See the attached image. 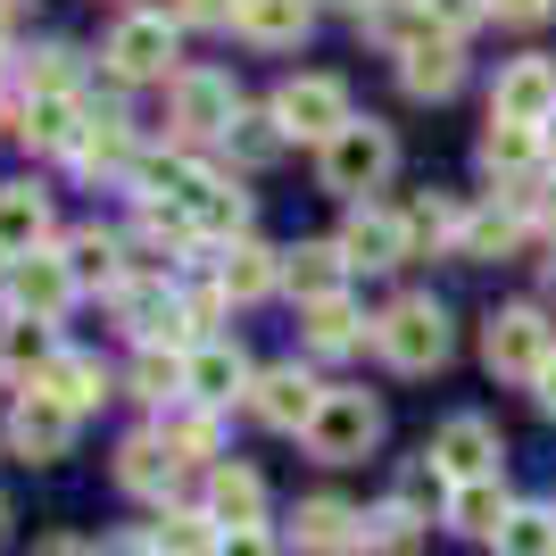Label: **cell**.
Wrapping results in <instances>:
<instances>
[{"mask_svg": "<svg viewBox=\"0 0 556 556\" xmlns=\"http://www.w3.org/2000/svg\"><path fill=\"white\" fill-rule=\"evenodd\" d=\"M374 349H382L399 374H432L448 357V316L432 300H391L382 325H374Z\"/></svg>", "mask_w": 556, "mask_h": 556, "instance_id": "cell-1", "label": "cell"}, {"mask_svg": "<svg viewBox=\"0 0 556 556\" xmlns=\"http://www.w3.org/2000/svg\"><path fill=\"white\" fill-rule=\"evenodd\" d=\"M275 125L291 141H341L357 116H349V92H341V75H291L275 92Z\"/></svg>", "mask_w": 556, "mask_h": 556, "instance_id": "cell-2", "label": "cell"}, {"mask_svg": "<svg viewBox=\"0 0 556 556\" xmlns=\"http://www.w3.org/2000/svg\"><path fill=\"white\" fill-rule=\"evenodd\" d=\"M482 357L490 374H515V382H540V366L556 357V325L540 316V307H498L482 332Z\"/></svg>", "mask_w": 556, "mask_h": 556, "instance_id": "cell-3", "label": "cell"}, {"mask_svg": "<svg viewBox=\"0 0 556 556\" xmlns=\"http://www.w3.org/2000/svg\"><path fill=\"white\" fill-rule=\"evenodd\" d=\"M300 441L325 465H349V457H366V448L382 441V407H374L366 391H325V407H316V424H307Z\"/></svg>", "mask_w": 556, "mask_h": 556, "instance_id": "cell-4", "label": "cell"}, {"mask_svg": "<svg viewBox=\"0 0 556 556\" xmlns=\"http://www.w3.org/2000/svg\"><path fill=\"white\" fill-rule=\"evenodd\" d=\"M391 166H399V141H391V125H374V116H357L341 141H325V184L332 191H374Z\"/></svg>", "mask_w": 556, "mask_h": 556, "instance_id": "cell-5", "label": "cell"}, {"mask_svg": "<svg viewBox=\"0 0 556 556\" xmlns=\"http://www.w3.org/2000/svg\"><path fill=\"white\" fill-rule=\"evenodd\" d=\"M232 125H241V100H232L225 75H208V67L175 75V134L184 141H216V134L232 141Z\"/></svg>", "mask_w": 556, "mask_h": 556, "instance_id": "cell-6", "label": "cell"}, {"mask_svg": "<svg viewBox=\"0 0 556 556\" xmlns=\"http://www.w3.org/2000/svg\"><path fill=\"white\" fill-rule=\"evenodd\" d=\"M490 116H498V125H532V134H548V125H556V67H548V59H515V67L498 75V92H490Z\"/></svg>", "mask_w": 556, "mask_h": 556, "instance_id": "cell-7", "label": "cell"}, {"mask_svg": "<svg viewBox=\"0 0 556 556\" xmlns=\"http://www.w3.org/2000/svg\"><path fill=\"white\" fill-rule=\"evenodd\" d=\"M316 407H325V391H316L300 366H275V374H257V382H250V416L275 424V432H307Z\"/></svg>", "mask_w": 556, "mask_h": 556, "instance_id": "cell-8", "label": "cell"}, {"mask_svg": "<svg viewBox=\"0 0 556 556\" xmlns=\"http://www.w3.org/2000/svg\"><path fill=\"white\" fill-rule=\"evenodd\" d=\"M109 67L125 84H150V75L175 67V17H125L109 34Z\"/></svg>", "mask_w": 556, "mask_h": 556, "instance_id": "cell-9", "label": "cell"}, {"mask_svg": "<svg viewBox=\"0 0 556 556\" xmlns=\"http://www.w3.org/2000/svg\"><path fill=\"white\" fill-rule=\"evenodd\" d=\"M116 307H125V325L141 332V341L150 349H175V357H184L191 341H200V332L184 325V300H175V291H166V282H125V291H116Z\"/></svg>", "mask_w": 556, "mask_h": 556, "instance_id": "cell-10", "label": "cell"}, {"mask_svg": "<svg viewBox=\"0 0 556 556\" xmlns=\"http://www.w3.org/2000/svg\"><path fill=\"white\" fill-rule=\"evenodd\" d=\"M9 307H17V316H34V325H50V316H59V307L75 300V275H67V257H17V266H9Z\"/></svg>", "mask_w": 556, "mask_h": 556, "instance_id": "cell-11", "label": "cell"}, {"mask_svg": "<svg viewBox=\"0 0 556 556\" xmlns=\"http://www.w3.org/2000/svg\"><path fill=\"white\" fill-rule=\"evenodd\" d=\"M67 441H75V416H67L50 391H25L17 416H9V448H17V457H34V465H50V457H67Z\"/></svg>", "mask_w": 556, "mask_h": 556, "instance_id": "cell-12", "label": "cell"}, {"mask_svg": "<svg viewBox=\"0 0 556 556\" xmlns=\"http://www.w3.org/2000/svg\"><path fill=\"white\" fill-rule=\"evenodd\" d=\"M432 465H441L448 482H498V432H490L482 416L441 424V441H432Z\"/></svg>", "mask_w": 556, "mask_h": 556, "instance_id": "cell-13", "label": "cell"}, {"mask_svg": "<svg viewBox=\"0 0 556 556\" xmlns=\"http://www.w3.org/2000/svg\"><path fill=\"white\" fill-rule=\"evenodd\" d=\"M84 125H92V109H84L75 92H42V100H25V109H17V141H25V150H75Z\"/></svg>", "mask_w": 556, "mask_h": 556, "instance_id": "cell-14", "label": "cell"}, {"mask_svg": "<svg viewBox=\"0 0 556 556\" xmlns=\"http://www.w3.org/2000/svg\"><path fill=\"white\" fill-rule=\"evenodd\" d=\"M341 257L349 266H399V257H407V225H399L391 208H349Z\"/></svg>", "mask_w": 556, "mask_h": 556, "instance_id": "cell-15", "label": "cell"}, {"mask_svg": "<svg viewBox=\"0 0 556 556\" xmlns=\"http://www.w3.org/2000/svg\"><path fill=\"white\" fill-rule=\"evenodd\" d=\"M184 391L200 399V407H225L232 391H250V366H241V349H225V341H200L184 357Z\"/></svg>", "mask_w": 556, "mask_h": 556, "instance_id": "cell-16", "label": "cell"}, {"mask_svg": "<svg viewBox=\"0 0 556 556\" xmlns=\"http://www.w3.org/2000/svg\"><path fill=\"white\" fill-rule=\"evenodd\" d=\"M357 25H366L374 42H391L399 59H407V50H424V42H441V17H432V0H374Z\"/></svg>", "mask_w": 556, "mask_h": 556, "instance_id": "cell-17", "label": "cell"}, {"mask_svg": "<svg viewBox=\"0 0 556 556\" xmlns=\"http://www.w3.org/2000/svg\"><path fill=\"white\" fill-rule=\"evenodd\" d=\"M34 391H50L67 416H92L100 399H109V374H100V357H75V349H59V357L42 366V382H34Z\"/></svg>", "mask_w": 556, "mask_h": 556, "instance_id": "cell-18", "label": "cell"}, {"mask_svg": "<svg viewBox=\"0 0 556 556\" xmlns=\"http://www.w3.org/2000/svg\"><path fill=\"white\" fill-rule=\"evenodd\" d=\"M341 275H349L341 241H300V250L282 257V282L300 291V307H316V300H341Z\"/></svg>", "mask_w": 556, "mask_h": 556, "instance_id": "cell-19", "label": "cell"}, {"mask_svg": "<svg viewBox=\"0 0 556 556\" xmlns=\"http://www.w3.org/2000/svg\"><path fill=\"white\" fill-rule=\"evenodd\" d=\"M50 232V200L34 184H9L0 191V257H34Z\"/></svg>", "mask_w": 556, "mask_h": 556, "instance_id": "cell-20", "label": "cell"}, {"mask_svg": "<svg viewBox=\"0 0 556 556\" xmlns=\"http://www.w3.org/2000/svg\"><path fill=\"white\" fill-rule=\"evenodd\" d=\"M300 548L307 556H349V548H366V523H357L341 498H307L300 507Z\"/></svg>", "mask_w": 556, "mask_h": 556, "instance_id": "cell-21", "label": "cell"}, {"mask_svg": "<svg viewBox=\"0 0 556 556\" xmlns=\"http://www.w3.org/2000/svg\"><path fill=\"white\" fill-rule=\"evenodd\" d=\"M116 257H125V241H116V232H75L67 241V275H75V291H125V266H116Z\"/></svg>", "mask_w": 556, "mask_h": 556, "instance_id": "cell-22", "label": "cell"}, {"mask_svg": "<svg viewBox=\"0 0 556 556\" xmlns=\"http://www.w3.org/2000/svg\"><path fill=\"white\" fill-rule=\"evenodd\" d=\"M515 241H523V208H473L457 225V257H473V266H498Z\"/></svg>", "mask_w": 556, "mask_h": 556, "instance_id": "cell-23", "label": "cell"}, {"mask_svg": "<svg viewBox=\"0 0 556 556\" xmlns=\"http://www.w3.org/2000/svg\"><path fill=\"white\" fill-rule=\"evenodd\" d=\"M457 75H465V59H457V42H448V34L399 59V84H407L416 100H448V92H457Z\"/></svg>", "mask_w": 556, "mask_h": 556, "instance_id": "cell-24", "label": "cell"}, {"mask_svg": "<svg viewBox=\"0 0 556 556\" xmlns=\"http://www.w3.org/2000/svg\"><path fill=\"white\" fill-rule=\"evenodd\" d=\"M307 17H316V0H241V34L250 42H266V50H282V42H300L307 34Z\"/></svg>", "mask_w": 556, "mask_h": 556, "instance_id": "cell-25", "label": "cell"}, {"mask_svg": "<svg viewBox=\"0 0 556 556\" xmlns=\"http://www.w3.org/2000/svg\"><path fill=\"white\" fill-rule=\"evenodd\" d=\"M175 465H184V457H175V448H166L159 432H141V441H125V448H116V482H125V490H141V498H159V490L175 482Z\"/></svg>", "mask_w": 556, "mask_h": 556, "instance_id": "cell-26", "label": "cell"}, {"mask_svg": "<svg viewBox=\"0 0 556 556\" xmlns=\"http://www.w3.org/2000/svg\"><path fill=\"white\" fill-rule=\"evenodd\" d=\"M216 282H225V300H266V291L282 282V257L257 250V241H232L225 266H216Z\"/></svg>", "mask_w": 556, "mask_h": 556, "instance_id": "cell-27", "label": "cell"}, {"mask_svg": "<svg viewBox=\"0 0 556 556\" xmlns=\"http://www.w3.org/2000/svg\"><path fill=\"white\" fill-rule=\"evenodd\" d=\"M257 507H266V482H257L250 465H216V473H208V515H216V523L241 532V523H257Z\"/></svg>", "mask_w": 556, "mask_h": 556, "instance_id": "cell-28", "label": "cell"}, {"mask_svg": "<svg viewBox=\"0 0 556 556\" xmlns=\"http://www.w3.org/2000/svg\"><path fill=\"white\" fill-rule=\"evenodd\" d=\"M507 490L498 482H457L448 490V523H457V532H473V540H490V532H507Z\"/></svg>", "mask_w": 556, "mask_h": 556, "instance_id": "cell-29", "label": "cell"}, {"mask_svg": "<svg viewBox=\"0 0 556 556\" xmlns=\"http://www.w3.org/2000/svg\"><path fill=\"white\" fill-rule=\"evenodd\" d=\"M67 159L84 166V175H109V166H125V159H134V125H125L116 109H100L92 125H84V141L67 150Z\"/></svg>", "mask_w": 556, "mask_h": 556, "instance_id": "cell-30", "label": "cell"}, {"mask_svg": "<svg viewBox=\"0 0 556 556\" xmlns=\"http://www.w3.org/2000/svg\"><path fill=\"white\" fill-rule=\"evenodd\" d=\"M184 216L208 232V241H241V225H250V200H241L225 175H208V184H200V200H191Z\"/></svg>", "mask_w": 556, "mask_h": 556, "instance_id": "cell-31", "label": "cell"}, {"mask_svg": "<svg viewBox=\"0 0 556 556\" xmlns=\"http://www.w3.org/2000/svg\"><path fill=\"white\" fill-rule=\"evenodd\" d=\"M540 150H548V141H540L532 125H498V116H490V134H482V166H490V175L523 184V166H532Z\"/></svg>", "mask_w": 556, "mask_h": 556, "instance_id": "cell-32", "label": "cell"}, {"mask_svg": "<svg viewBox=\"0 0 556 556\" xmlns=\"http://www.w3.org/2000/svg\"><path fill=\"white\" fill-rule=\"evenodd\" d=\"M300 325H307V349H325V357L357 349V307H349V300H316V307H300Z\"/></svg>", "mask_w": 556, "mask_h": 556, "instance_id": "cell-33", "label": "cell"}, {"mask_svg": "<svg viewBox=\"0 0 556 556\" xmlns=\"http://www.w3.org/2000/svg\"><path fill=\"white\" fill-rule=\"evenodd\" d=\"M498 556H556V507H515L498 532Z\"/></svg>", "mask_w": 556, "mask_h": 556, "instance_id": "cell-34", "label": "cell"}, {"mask_svg": "<svg viewBox=\"0 0 556 556\" xmlns=\"http://www.w3.org/2000/svg\"><path fill=\"white\" fill-rule=\"evenodd\" d=\"M50 357H59V349H50V325H34V316H9V325H0V366H50Z\"/></svg>", "mask_w": 556, "mask_h": 556, "instance_id": "cell-35", "label": "cell"}, {"mask_svg": "<svg viewBox=\"0 0 556 556\" xmlns=\"http://www.w3.org/2000/svg\"><path fill=\"white\" fill-rule=\"evenodd\" d=\"M399 225H407V257H416V250H441V241H457L465 216L448 208V200H416V208L399 216Z\"/></svg>", "mask_w": 556, "mask_h": 556, "instance_id": "cell-36", "label": "cell"}, {"mask_svg": "<svg viewBox=\"0 0 556 556\" xmlns=\"http://www.w3.org/2000/svg\"><path fill=\"white\" fill-rule=\"evenodd\" d=\"M208 523H216V515H166L159 532H150V548H159V556H216Z\"/></svg>", "mask_w": 556, "mask_h": 556, "instance_id": "cell-37", "label": "cell"}, {"mask_svg": "<svg viewBox=\"0 0 556 556\" xmlns=\"http://www.w3.org/2000/svg\"><path fill=\"white\" fill-rule=\"evenodd\" d=\"M416 532H424L416 507H382V515H366V548H374V556H407V548H416Z\"/></svg>", "mask_w": 556, "mask_h": 556, "instance_id": "cell-38", "label": "cell"}, {"mask_svg": "<svg viewBox=\"0 0 556 556\" xmlns=\"http://www.w3.org/2000/svg\"><path fill=\"white\" fill-rule=\"evenodd\" d=\"M175 391H184V357H175V349H141L134 399H175Z\"/></svg>", "mask_w": 556, "mask_h": 556, "instance_id": "cell-39", "label": "cell"}, {"mask_svg": "<svg viewBox=\"0 0 556 556\" xmlns=\"http://www.w3.org/2000/svg\"><path fill=\"white\" fill-rule=\"evenodd\" d=\"M159 441L191 465V457H216V424H208V416H166V432H159Z\"/></svg>", "mask_w": 556, "mask_h": 556, "instance_id": "cell-40", "label": "cell"}, {"mask_svg": "<svg viewBox=\"0 0 556 556\" xmlns=\"http://www.w3.org/2000/svg\"><path fill=\"white\" fill-rule=\"evenodd\" d=\"M232 150H241L250 166H266V159H275V150H282V125H275V109H266V116H241V125H232Z\"/></svg>", "mask_w": 556, "mask_h": 556, "instance_id": "cell-41", "label": "cell"}, {"mask_svg": "<svg viewBox=\"0 0 556 556\" xmlns=\"http://www.w3.org/2000/svg\"><path fill=\"white\" fill-rule=\"evenodd\" d=\"M42 92H75L67 50H42V59H25V100H42Z\"/></svg>", "mask_w": 556, "mask_h": 556, "instance_id": "cell-42", "label": "cell"}, {"mask_svg": "<svg viewBox=\"0 0 556 556\" xmlns=\"http://www.w3.org/2000/svg\"><path fill=\"white\" fill-rule=\"evenodd\" d=\"M166 17H175V25H232V17H241V0H166Z\"/></svg>", "mask_w": 556, "mask_h": 556, "instance_id": "cell-43", "label": "cell"}, {"mask_svg": "<svg viewBox=\"0 0 556 556\" xmlns=\"http://www.w3.org/2000/svg\"><path fill=\"white\" fill-rule=\"evenodd\" d=\"M225 307H232V300H225V282H200V291H184V325H191V332H208Z\"/></svg>", "mask_w": 556, "mask_h": 556, "instance_id": "cell-44", "label": "cell"}, {"mask_svg": "<svg viewBox=\"0 0 556 556\" xmlns=\"http://www.w3.org/2000/svg\"><path fill=\"white\" fill-rule=\"evenodd\" d=\"M432 17H441V34L457 42L465 25H482V17H490V0H432Z\"/></svg>", "mask_w": 556, "mask_h": 556, "instance_id": "cell-45", "label": "cell"}, {"mask_svg": "<svg viewBox=\"0 0 556 556\" xmlns=\"http://www.w3.org/2000/svg\"><path fill=\"white\" fill-rule=\"evenodd\" d=\"M216 556H275V540L257 532V523H241V532H225V540H216Z\"/></svg>", "mask_w": 556, "mask_h": 556, "instance_id": "cell-46", "label": "cell"}, {"mask_svg": "<svg viewBox=\"0 0 556 556\" xmlns=\"http://www.w3.org/2000/svg\"><path fill=\"white\" fill-rule=\"evenodd\" d=\"M490 17H507V25H540V17H556V0H490Z\"/></svg>", "mask_w": 556, "mask_h": 556, "instance_id": "cell-47", "label": "cell"}, {"mask_svg": "<svg viewBox=\"0 0 556 556\" xmlns=\"http://www.w3.org/2000/svg\"><path fill=\"white\" fill-rule=\"evenodd\" d=\"M92 556H159V548H150V540H141V532H116V540H100Z\"/></svg>", "mask_w": 556, "mask_h": 556, "instance_id": "cell-48", "label": "cell"}, {"mask_svg": "<svg viewBox=\"0 0 556 556\" xmlns=\"http://www.w3.org/2000/svg\"><path fill=\"white\" fill-rule=\"evenodd\" d=\"M523 216H540V225L556 232V184H532V208H523Z\"/></svg>", "mask_w": 556, "mask_h": 556, "instance_id": "cell-49", "label": "cell"}, {"mask_svg": "<svg viewBox=\"0 0 556 556\" xmlns=\"http://www.w3.org/2000/svg\"><path fill=\"white\" fill-rule=\"evenodd\" d=\"M34 556H92V548H84V540H67V532H59V540H42V548H34Z\"/></svg>", "mask_w": 556, "mask_h": 556, "instance_id": "cell-50", "label": "cell"}, {"mask_svg": "<svg viewBox=\"0 0 556 556\" xmlns=\"http://www.w3.org/2000/svg\"><path fill=\"white\" fill-rule=\"evenodd\" d=\"M532 391H540V407H548V416H556V357H548V366H540V382H532Z\"/></svg>", "mask_w": 556, "mask_h": 556, "instance_id": "cell-51", "label": "cell"}, {"mask_svg": "<svg viewBox=\"0 0 556 556\" xmlns=\"http://www.w3.org/2000/svg\"><path fill=\"white\" fill-rule=\"evenodd\" d=\"M540 141H548V166H556V125H548V134H540Z\"/></svg>", "mask_w": 556, "mask_h": 556, "instance_id": "cell-52", "label": "cell"}, {"mask_svg": "<svg viewBox=\"0 0 556 556\" xmlns=\"http://www.w3.org/2000/svg\"><path fill=\"white\" fill-rule=\"evenodd\" d=\"M341 9H357V17H366V9H374V0H341Z\"/></svg>", "mask_w": 556, "mask_h": 556, "instance_id": "cell-53", "label": "cell"}, {"mask_svg": "<svg viewBox=\"0 0 556 556\" xmlns=\"http://www.w3.org/2000/svg\"><path fill=\"white\" fill-rule=\"evenodd\" d=\"M548 282H556V257H548Z\"/></svg>", "mask_w": 556, "mask_h": 556, "instance_id": "cell-54", "label": "cell"}, {"mask_svg": "<svg viewBox=\"0 0 556 556\" xmlns=\"http://www.w3.org/2000/svg\"><path fill=\"white\" fill-rule=\"evenodd\" d=\"M0 523H9V507H0Z\"/></svg>", "mask_w": 556, "mask_h": 556, "instance_id": "cell-55", "label": "cell"}]
</instances>
